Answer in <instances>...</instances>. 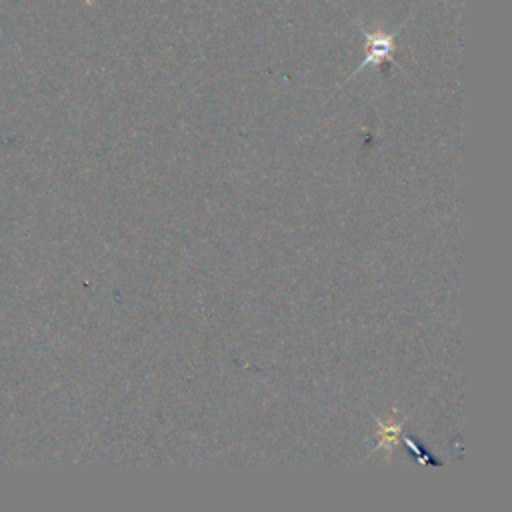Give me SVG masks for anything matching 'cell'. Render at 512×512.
I'll return each mask as SVG.
<instances>
[{
    "label": "cell",
    "instance_id": "obj_1",
    "mask_svg": "<svg viewBox=\"0 0 512 512\" xmlns=\"http://www.w3.org/2000/svg\"><path fill=\"white\" fill-rule=\"evenodd\" d=\"M410 20V18H408ZM408 20H404L396 30L388 32V30H382V28H376V30H368L364 28L362 24H358L362 36H364V58L362 62L358 64V68L348 76V80H352L354 76H358L364 68L368 66H374L378 70H386L388 66H398L394 62V54L398 50V36L400 32L406 28Z\"/></svg>",
    "mask_w": 512,
    "mask_h": 512
},
{
    "label": "cell",
    "instance_id": "obj_2",
    "mask_svg": "<svg viewBox=\"0 0 512 512\" xmlns=\"http://www.w3.org/2000/svg\"><path fill=\"white\" fill-rule=\"evenodd\" d=\"M376 424H378V428H376L378 442H376L374 452H376V450H382V452H386V458H390V452H392L394 446L400 442L402 422L388 416V418H378Z\"/></svg>",
    "mask_w": 512,
    "mask_h": 512
}]
</instances>
